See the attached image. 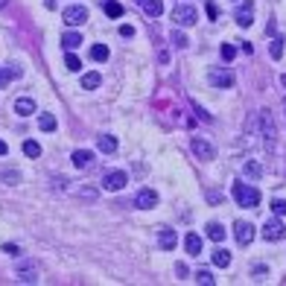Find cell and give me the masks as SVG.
I'll use <instances>...</instances> for the list:
<instances>
[{
	"label": "cell",
	"instance_id": "obj_34",
	"mask_svg": "<svg viewBox=\"0 0 286 286\" xmlns=\"http://www.w3.org/2000/svg\"><path fill=\"white\" fill-rule=\"evenodd\" d=\"M219 53H222V59H225V61H231L234 56H237V47H234V44H222Z\"/></svg>",
	"mask_w": 286,
	"mask_h": 286
},
{
	"label": "cell",
	"instance_id": "obj_39",
	"mask_svg": "<svg viewBox=\"0 0 286 286\" xmlns=\"http://www.w3.org/2000/svg\"><path fill=\"white\" fill-rule=\"evenodd\" d=\"M120 35H123V38H131V35H134V29L126 24V26H120Z\"/></svg>",
	"mask_w": 286,
	"mask_h": 286
},
{
	"label": "cell",
	"instance_id": "obj_43",
	"mask_svg": "<svg viewBox=\"0 0 286 286\" xmlns=\"http://www.w3.org/2000/svg\"><path fill=\"white\" fill-rule=\"evenodd\" d=\"M280 85H283V88H286V73H283V76H280Z\"/></svg>",
	"mask_w": 286,
	"mask_h": 286
},
{
	"label": "cell",
	"instance_id": "obj_5",
	"mask_svg": "<svg viewBox=\"0 0 286 286\" xmlns=\"http://www.w3.org/2000/svg\"><path fill=\"white\" fill-rule=\"evenodd\" d=\"M193 152H196V158L199 161H213L216 158V146L210 140H204V137H193Z\"/></svg>",
	"mask_w": 286,
	"mask_h": 286
},
{
	"label": "cell",
	"instance_id": "obj_42",
	"mask_svg": "<svg viewBox=\"0 0 286 286\" xmlns=\"http://www.w3.org/2000/svg\"><path fill=\"white\" fill-rule=\"evenodd\" d=\"M44 6H47V9H56V0H44Z\"/></svg>",
	"mask_w": 286,
	"mask_h": 286
},
{
	"label": "cell",
	"instance_id": "obj_31",
	"mask_svg": "<svg viewBox=\"0 0 286 286\" xmlns=\"http://www.w3.org/2000/svg\"><path fill=\"white\" fill-rule=\"evenodd\" d=\"M64 67H67L70 73H76V70H82V61H79V59H76V56L70 53V50H67V59H64Z\"/></svg>",
	"mask_w": 286,
	"mask_h": 286
},
{
	"label": "cell",
	"instance_id": "obj_18",
	"mask_svg": "<svg viewBox=\"0 0 286 286\" xmlns=\"http://www.w3.org/2000/svg\"><path fill=\"white\" fill-rule=\"evenodd\" d=\"M18 76H21V67H15V64H9V67H0V91L12 82V79H18Z\"/></svg>",
	"mask_w": 286,
	"mask_h": 286
},
{
	"label": "cell",
	"instance_id": "obj_30",
	"mask_svg": "<svg viewBox=\"0 0 286 286\" xmlns=\"http://www.w3.org/2000/svg\"><path fill=\"white\" fill-rule=\"evenodd\" d=\"M24 155L26 158H38L41 155V146H38L35 140H24Z\"/></svg>",
	"mask_w": 286,
	"mask_h": 286
},
{
	"label": "cell",
	"instance_id": "obj_7",
	"mask_svg": "<svg viewBox=\"0 0 286 286\" xmlns=\"http://www.w3.org/2000/svg\"><path fill=\"white\" fill-rule=\"evenodd\" d=\"M134 204H137L140 210H152V207H158V193L152 190V187H143V190H137V196H134Z\"/></svg>",
	"mask_w": 286,
	"mask_h": 286
},
{
	"label": "cell",
	"instance_id": "obj_14",
	"mask_svg": "<svg viewBox=\"0 0 286 286\" xmlns=\"http://www.w3.org/2000/svg\"><path fill=\"white\" fill-rule=\"evenodd\" d=\"M70 161H73V167H76V169H85V167H91L94 155H91L88 149H76V152L70 155Z\"/></svg>",
	"mask_w": 286,
	"mask_h": 286
},
{
	"label": "cell",
	"instance_id": "obj_41",
	"mask_svg": "<svg viewBox=\"0 0 286 286\" xmlns=\"http://www.w3.org/2000/svg\"><path fill=\"white\" fill-rule=\"evenodd\" d=\"M6 152H9V146H6V143L0 140V155H6Z\"/></svg>",
	"mask_w": 286,
	"mask_h": 286
},
{
	"label": "cell",
	"instance_id": "obj_6",
	"mask_svg": "<svg viewBox=\"0 0 286 286\" xmlns=\"http://www.w3.org/2000/svg\"><path fill=\"white\" fill-rule=\"evenodd\" d=\"M88 21V9L79 6V3H70L67 9H64V24L67 26H82Z\"/></svg>",
	"mask_w": 286,
	"mask_h": 286
},
{
	"label": "cell",
	"instance_id": "obj_22",
	"mask_svg": "<svg viewBox=\"0 0 286 286\" xmlns=\"http://www.w3.org/2000/svg\"><path fill=\"white\" fill-rule=\"evenodd\" d=\"M102 9H105V15L108 18H114V21L123 15V6H120L117 0H102Z\"/></svg>",
	"mask_w": 286,
	"mask_h": 286
},
{
	"label": "cell",
	"instance_id": "obj_8",
	"mask_svg": "<svg viewBox=\"0 0 286 286\" xmlns=\"http://www.w3.org/2000/svg\"><path fill=\"white\" fill-rule=\"evenodd\" d=\"M207 82L213 85V88H231V85H234V76H231V70H225V67H213V70L207 73Z\"/></svg>",
	"mask_w": 286,
	"mask_h": 286
},
{
	"label": "cell",
	"instance_id": "obj_11",
	"mask_svg": "<svg viewBox=\"0 0 286 286\" xmlns=\"http://www.w3.org/2000/svg\"><path fill=\"white\" fill-rule=\"evenodd\" d=\"M234 21H237L242 29L254 24V0H242V6H239V12H237V18H234Z\"/></svg>",
	"mask_w": 286,
	"mask_h": 286
},
{
	"label": "cell",
	"instance_id": "obj_28",
	"mask_svg": "<svg viewBox=\"0 0 286 286\" xmlns=\"http://www.w3.org/2000/svg\"><path fill=\"white\" fill-rule=\"evenodd\" d=\"M169 41H172V47H178V50H184V47H187V44H190V38L184 35L181 29H175V32L169 35Z\"/></svg>",
	"mask_w": 286,
	"mask_h": 286
},
{
	"label": "cell",
	"instance_id": "obj_20",
	"mask_svg": "<svg viewBox=\"0 0 286 286\" xmlns=\"http://www.w3.org/2000/svg\"><path fill=\"white\" fill-rule=\"evenodd\" d=\"M61 44H64V47H67V50H76V47H79V44H82V35H79L76 29H67V32L61 35Z\"/></svg>",
	"mask_w": 286,
	"mask_h": 286
},
{
	"label": "cell",
	"instance_id": "obj_4",
	"mask_svg": "<svg viewBox=\"0 0 286 286\" xmlns=\"http://www.w3.org/2000/svg\"><path fill=\"white\" fill-rule=\"evenodd\" d=\"M126 184H129V175H126L123 169H111L105 178H102V187H105V190H111V193H120Z\"/></svg>",
	"mask_w": 286,
	"mask_h": 286
},
{
	"label": "cell",
	"instance_id": "obj_27",
	"mask_svg": "<svg viewBox=\"0 0 286 286\" xmlns=\"http://www.w3.org/2000/svg\"><path fill=\"white\" fill-rule=\"evenodd\" d=\"M108 59V47L105 44H94L91 47V61H105Z\"/></svg>",
	"mask_w": 286,
	"mask_h": 286
},
{
	"label": "cell",
	"instance_id": "obj_12",
	"mask_svg": "<svg viewBox=\"0 0 286 286\" xmlns=\"http://www.w3.org/2000/svg\"><path fill=\"white\" fill-rule=\"evenodd\" d=\"M234 237H237L239 245H248L251 239H254V225H248V222H237V225H234Z\"/></svg>",
	"mask_w": 286,
	"mask_h": 286
},
{
	"label": "cell",
	"instance_id": "obj_17",
	"mask_svg": "<svg viewBox=\"0 0 286 286\" xmlns=\"http://www.w3.org/2000/svg\"><path fill=\"white\" fill-rule=\"evenodd\" d=\"M143 12L149 15V18H158V15H164V0H140Z\"/></svg>",
	"mask_w": 286,
	"mask_h": 286
},
{
	"label": "cell",
	"instance_id": "obj_9",
	"mask_svg": "<svg viewBox=\"0 0 286 286\" xmlns=\"http://www.w3.org/2000/svg\"><path fill=\"white\" fill-rule=\"evenodd\" d=\"M286 237V228L280 219H272V222H266L263 225V239H269V242H277V239Z\"/></svg>",
	"mask_w": 286,
	"mask_h": 286
},
{
	"label": "cell",
	"instance_id": "obj_33",
	"mask_svg": "<svg viewBox=\"0 0 286 286\" xmlns=\"http://www.w3.org/2000/svg\"><path fill=\"white\" fill-rule=\"evenodd\" d=\"M196 283H202V286H213V274L207 272V269L196 272Z\"/></svg>",
	"mask_w": 286,
	"mask_h": 286
},
{
	"label": "cell",
	"instance_id": "obj_26",
	"mask_svg": "<svg viewBox=\"0 0 286 286\" xmlns=\"http://www.w3.org/2000/svg\"><path fill=\"white\" fill-rule=\"evenodd\" d=\"M38 129L41 131H56V117H53V114H41V117H38Z\"/></svg>",
	"mask_w": 286,
	"mask_h": 286
},
{
	"label": "cell",
	"instance_id": "obj_38",
	"mask_svg": "<svg viewBox=\"0 0 286 286\" xmlns=\"http://www.w3.org/2000/svg\"><path fill=\"white\" fill-rule=\"evenodd\" d=\"M175 274H178L181 280H187V266L184 263H175Z\"/></svg>",
	"mask_w": 286,
	"mask_h": 286
},
{
	"label": "cell",
	"instance_id": "obj_45",
	"mask_svg": "<svg viewBox=\"0 0 286 286\" xmlns=\"http://www.w3.org/2000/svg\"><path fill=\"white\" fill-rule=\"evenodd\" d=\"M283 111H286V99H283Z\"/></svg>",
	"mask_w": 286,
	"mask_h": 286
},
{
	"label": "cell",
	"instance_id": "obj_21",
	"mask_svg": "<svg viewBox=\"0 0 286 286\" xmlns=\"http://www.w3.org/2000/svg\"><path fill=\"white\" fill-rule=\"evenodd\" d=\"M99 82H102V76L96 70H91V73H85L82 76V88L85 91H94V88H99Z\"/></svg>",
	"mask_w": 286,
	"mask_h": 286
},
{
	"label": "cell",
	"instance_id": "obj_32",
	"mask_svg": "<svg viewBox=\"0 0 286 286\" xmlns=\"http://www.w3.org/2000/svg\"><path fill=\"white\" fill-rule=\"evenodd\" d=\"M245 175H248V178H260L263 167H260V164H254V161H248V164H245Z\"/></svg>",
	"mask_w": 286,
	"mask_h": 286
},
{
	"label": "cell",
	"instance_id": "obj_19",
	"mask_svg": "<svg viewBox=\"0 0 286 286\" xmlns=\"http://www.w3.org/2000/svg\"><path fill=\"white\" fill-rule=\"evenodd\" d=\"M158 239H161V245H164L167 251H172V248H175V242H178V237H175V231H172V228H161Z\"/></svg>",
	"mask_w": 286,
	"mask_h": 286
},
{
	"label": "cell",
	"instance_id": "obj_2",
	"mask_svg": "<svg viewBox=\"0 0 286 286\" xmlns=\"http://www.w3.org/2000/svg\"><path fill=\"white\" fill-rule=\"evenodd\" d=\"M234 199H237L239 207H257V204H260V190L251 187V184L237 181V184H234Z\"/></svg>",
	"mask_w": 286,
	"mask_h": 286
},
{
	"label": "cell",
	"instance_id": "obj_1",
	"mask_svg": "<svg viewBox=\"0 0 286 286\" xmlns=\"http://www.w3.org/2000/svg\"><path fill=\"white\" fill-rule=\"evenodd\" d=\"M257 137H260L266 152H274V146H277V126H274V117L269 108H263L257 114Z\"/></svg>",
	"mask_w": 286,
	"mask_h": 286
},
{
	"label": "cell",
	"instance_id": "obj_29",
	"mask_svg": "<svg viewBox=\"0 0 286 286\" xmlns=\"http://www.w3.org/2000/svg\"><path fill=\"white\" fill-rule=\"evenodd\" d=\"M269 56L272 59H280L283 56V38H274L272 44H269Z\"/></svg>",
	"mask_w": 286,
	"mask_h": 286
},
{
	"label": "cell",
	"instance_id": "obj_37",
	"mask_svg": "<svg viewBox=\"0 0 286 286\" xmlns=\"http://www.w3.org/2000/svg\"><path fill=\"white\" fill-rule=\"evenodd\" d=\"M266 272H269V269H266V266H254V269H251V274H254V277H257V280H263V277H266Z\"/></svg>",
	"mask_w": 286,
	"mask_h": 286
},
{
	"label": "cell",
	"instance_id": "obj_25",
	"mask_svg": "<svg viewBox=\"0 0 286 286\" xmlns=\"http://www.w3.org/2000/svg\"><path fill=\"white\" fill-rule=\"evenodd\" d=\"M207 237L213 239V242H222V239H225V228L219 225V222H210V225H207Z\"/></svg>",
	"mask_w": 286,
	"mask_h": 286
},
{
	"label": "cell",
	"instance_id": "obj_36",
	"mask_svg": "<svg viewBox=\"0 0 286 286\" xmlns=\"http://www.w3.org/2000/svg\"><path fill=\"white\" fill-rule=\"evenodd\" d=\"M204 12H207V18H210V21H216V18H219V6L207 0V6H204Z\"/></svg>",
	"mask_w": 286,
	"mask_h": 286
},
{
	"label": "cell",
	"instance_id": "obj_23",
	"mask_svg": "<svg viewBox=\"0 0 286 286\" xmlns=\"http://www.w3.org/2000/svg\"><path fill=\"white\" fill-rule=\"evenodd\" d=\"M213 266H219V269H228V266H231V254H228L225 248H216V251H213Z\"/></svg>",
	"mask_w": 286,
	"mask_h": 286
},
{
	"label": "cell",
	"instance_id": "obj_13",
	"mask_svg": "<svg viewBox=\"0 0 286 286\" xmlns=\"http://www.w3.org/2000/svg\"><path fill=\"white\" fill-rule=\"evenodd\" d=\"M15 111H18L21 117L35 114V99H32V96H18V99H15Z\"/></svg>",
	"mask_w": 286,
	"mask_h": 286
},
{
	"label": "cell",
	"instance_id": "obj_3",
	"mask_svg": "<svg viewBox=\"0 0 286 286\" xmlns=\"http://www.w3.org/2000/svg\"><path fill=\"white\" fill-rule=\"evenodd\" d=\"M172 21L178 26H193L199 21V15H196V9H193L190 3H178V6L172 9Z\"/></svg>",
	"mask_w": 286,
	"mask_h": 286
},
{
	"label": "cell",
	"instance_id": "obj_10",
	"mask_svg": "<svg viewBox=\"0 0 286 286\" xmlns=\"http://www.w3.org/2000/svg\"><path fill=\"white\" fill-rule=\"evenodd\" d=\"M18 280L21 283H38V269H35V263H18Z\"/></svg>",
	"mask_w": 286,
	"mask_h": 286
},
{
	"label": "cell",
	"instance_id": "obj_16",
	"mask_svg": "<svg viewBox=\"0 0 286 286\" xmlns=\"http://www.w3.org/2000/svg\"><path fill=\"white\" fill-rule=\"evenodd\" d=\"M184 251L193 254V257L202 254V237H199V234H187V237H184Z\"/></svg>",
	"mask_w": 286,
	"mask_h": 286
},
{
	"label": "cell",
	"instance_id": "obj_35",
	"mask_svg": "<svg viewBox=\"0 0 286 286\" xmlns=\"http://www.w3.org/2000/svg\"><path fill=\"white\" fill-rule=\"evenodd\" d=\"M272 210L277 216H286V199H274V202H272Z\"/></svg>",
	"mask_w": 286,
	"mask_h": 286
},
{
	"label": "cell",
	"instance_id": "obj_46",
	"mask_svg": "<svg viewBox=\"0 0 286 286\" xmlns=\"http://www.w3.org/2000/svg\"><path fill=\"white\" fill-rule=\"evenodd\" d=\"M137 3H140V0H137Z\"/></svg>",
	"mask_w": 286,
	"mask_h": 286
},
{
	"label": "cell",
	"instance_id": "obj_44",
	"mask_svg": "<svg viewBox=\"0 0 286 286\" xmlns=\"http://www.w3.org/2000/svg\"><path fill=\"white\" fill-rule=\"evenodd\" d=\"M3 6H6V0H0V9H3Z\"/></svg>",
	"mask_w": 286,
	"mask_h": 286
},
{
	"label": "cell",
	"instance_id": "obj_40",
	"mask_svg": "<svg viewBox=\"0 0 286 286\" xmlns=\"http://www.w3.org/2000/svg\"><path fill=\"white\" fill-rule=\"evenodd\" d=\"M193 108H196V114H199L202 120H210V114H207V111H204L202 105H196V102H193Z\"/></svg>",
	"mask_w": 286,
	"mask_h": 286
},
{
	"label": "cell",
	"instance_id": "obj_24",
	"mask_svg": "<svg viewBox=\"0 0 286 286\" xmlns=\"http://www.w3.org/2000/svg\"><path fill=\"white\" fill-rule=\"evenodd\" d=\"M0 181H6V184H21V172H18V169L3 167L0 169Z\"/></svg>",
	"mask_w": 286,
	"mask_h": 286
},
{
	"label": "cell",
	"instance_id": "obj_15",
	"mask_svg": "<svg viewBox=\"0 0 286 286\" xmlns=\"http://www.w3.org/2000/svg\"><path fill=\"white\" fill-rule=\"evenodd\" d=\"M96 146H99V152L111 155V152H117V137L114 134H99L96 137Z\"/></svg>",
	"mask_w": 286,
	"mask_h": 286
}]
</instances>
